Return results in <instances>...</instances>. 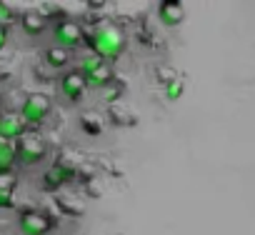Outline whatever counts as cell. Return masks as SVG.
I'll use <instances>...</instances> for the list:
<instances>
[{"instance_id":"6da1fadb","label":"cell","mask_w":255,"mask_h":235,"mask_svg":"<svg viewBox=\"0 0 255 235\" xmlns=\"http://www.w3.org/2000/svg\"><path fill=\"white\" fill-rule=\"evenodd\" d=\"M125 33L118 25H100L93 30L90 40V53H95L100 60H115L125 53Z\"/></svg>"},{"instance_id":"7a4b0ae2","label":"cell","mask_w":255,"mask_h":235,"mask_svg":"<svg viewBox=\"0 0 255 235\" xmlns=\"http://www.w3.org/2000/svg\"><path fill=\"white\" fill-rule=\"evenodd\" d=\"M48 155V143L38 133H25L15 143V158L20 165H38Z\"/></svg>"},{"instance_id":"3957f363","label":"cell","mask_w":255,"mask_h":235,"mask_svg":"<svg viewBox=\"0 0 255 235\" xmlns=\"http://www.w3.org/2000/svg\"><path fill=\"white\" fill-rule=\"evenodd\" d=\"M50 108H53V103H50L48 95L33 93V95H28V98L23 100V105H20V120H23L25 125H40L45 118L50 115Z\"/></svg>"},{"instance_id":"277c9868","label":"cell","mask_w":255,"mask_h":235,"mask_svg":"<svg viewBox=\"0 0 255 235\" xmlns=\"http://www.w3.org/2000/svg\"><path fill=\"white\" fill-rule=\"evenodd\" d=\"M18 230H20V235H48L50 220L45 215H40L38 210H25L18 218Z\"/></svg>"},{"instance_id":"5b68a950","label":"cell","mask_w":255,"mask_h":235,"mask_svg":"<svg viewBox=\"0 0 255 235\" xmlns=\"http://www.w3.org/2000/svg\"><path fill=\"white\" fill-rule=\"evenodd\" d=\"M53 35H55L58 48L73 50V48L80 43V25L73 23V20H60V23L53 25Z\"/></svg>"},{"instance_id":"8992f818","label":"cell","mask_w":255,"mask_h":235,"mask_svg":"<svg viewBox=\"0 0 255 235\" xmlns=\"http://www.w3.org/2000/svg\"><path fill=\"white\" fill-rule=\"evenodd\" d=\"M25 135V123L20 120L18 113H3L0 115V140H18Z\"/></svg>"},{"instance_id":"52a82bcc","label":"cell","mask_w":255,"mask_h":235,"mask_svg":"<svg viewBox=\"0 0 255 235\" xmlns=\"http://www.w3.org/2000/svg\"><path fill=\"white\" fill-rule=\"evenodd\" d=\"M85 78L78 73V70H70V73H65L63 78H60V93L65 95V100H70V103H78L80 98H83V93H85Z\"/></svg>"},{"instance_id":"ba28073f","label":"cell","mask_w":255,"mask_h":235,"mask_svg":"<svg viewBox=\"0 0 255 235\" xmlns=\"http://www.w3.org/2000/svg\"><path fill=\"white\" fill-rule=\"evenodd\" d=\"M15 143H8V140H0V178H5L15 170Z\"/></svg>"},{"instance_id":"9c48e42d","label":"cell","mask_w":255,"mask_h":235,"mask_svg":"<svg viewBox=\"0 0 255 235\" xmlns=\"http://www.w3.org/2000/svg\"><path fill=\"white\" fill-rule=\"evenodd\" d=\"M158 18H160L163 25L173 28V25H178V23L183 20V5H180V3H160Z\"/></svg>"},{"instance_id":"30bf717a","label":"cell","mask_w":255,"mask_h":235,"mask_svg":"<svg viewBox=\"0 0 255 235\" xmlns=\"http://www.w3.org/2000/svg\"><path fill=\"white\" fill-rule=\"evenodd\" d=\"M43 58H45V65H48L50 70H60V68H65V65L70 63V50L58 48V45H50Z\"/></svg>"},{"instance_id":"8fae6325","label":"cell","mask_w":255,"mask_h":235,"mask_svg":"<svg viewBox=\"0 0 255 235\" xmlns=\"http://www.w3.org/2000/svg\"><path fill=\"white\" fill-rule=\"evenodd\" d=\"M108 118H110L115 125H123V128H130V125L135 123V115L128 110L125 105H118V103H113V105L108 108Z\"/></svg>"},{"instance_id":"7c38bea8","label":"cell","mask_w":255,"mask_h":235,"mask_svg":"<svg viewBox=\"0 0 255 235\" xmlns=\"http://www.w3.org/2000/svg\"><path fill=\"white\" fill-rule=\"evenodd\" d=\"M20 28H23V33H28V35H40V33L45 30V18L38 15L35 10L23 13V18H20Z\"/></svg>"},{"instance_id":"4fadbf2b","label":"cell","mask_w":255,"mask_h":235,"mask_svg":"<svg viewBox=\"0 0 255 235\" xmlns=\"http://www.w3.org/2000/svg\"><path fill=\"white\" fill-rule=\"evenodd\" d=\"M103 65H105V60H100L95 53H85V55H80V60H78V73H80L83 78H90V75L98 73Z\"/></svg>"},{"instance_id":"5bb4252c","label":"cell","mask_w":255,"mask_h":235,"mask_svg":"<svg viewBox=\"0 0 255 235\" xmlns=\"http://www.w3.org/2000/svg\"><path fill=\"white\" fill-rule=\"evenodd\" d=\"M80 125L88 135H100L103 133V118L98 113H83L80 115Z\"/></svg>"},{"instance_id":"9a60e30c","label":"cell","mask_w":255,"mask_h":235,"mask_svg":"<svg viewBox=\"0 0 255 235\" xmlns=\"http://www.w3.org/2000/svg\"><path fill=\"white\" fill-rule=\"evenodd\" d=\"M10 205H13V185L0 183V208H10Z\"/></svg>"},{"instance_id":"2e32d148","label":"cell","mask_w":255,"mask_h":235,"mask_svg":"<svg viewBox=\"0 0 255 235\" xmlns=\"http://www.w3.org/2000/svg\"><path fill=\"white\" fill-rule=\"evenodd\" d=\"M165 95H168L170 100H178V98L183 95V80H170V83L165 85Z\"/></svg>"},{"instance_id":"e0dca14e","label":"cell","mask_w":255,"mask_h":235,"mask_svg":"<svg viewBox=\"0 0 255 235\" xmlns=\"http://www.w3.org/2000/svg\"><path fill=\"white\" fill-rule=\"evenodd\" d=\"M58 203H60V208H63L65 213H70V215H83V213H85V208H75V200H68V198H60Z\"/></svg>"},{"instance_id":"ac0fdd59","label":"cell","mask_w":255,"mask_h":235,"mask_svg":"<svg viewBox=\"0 0 255 235\" xmlns=\"http://www.w3.org/2000/svg\"><path fill=\"white\" fill-rule=\"evenodd\" d=\"M13 18H15V10L8 3H0V25L5 28V23H10Z\"/></svg>"},{"instance_id":"d6986e66","label":"cell","mask_w":255,"mask_h":235,"mask_svg":"<svg viewBox=\"0 0 255 235\" xmlns=\"http://www.w3.org/2000/svg\"><path fill=\"white\" fill-rule=\"evenodd\" d=\"M5 43H8V33H5V28H3V25H0V53H3Z\"/></svg>"}]
</instances>
